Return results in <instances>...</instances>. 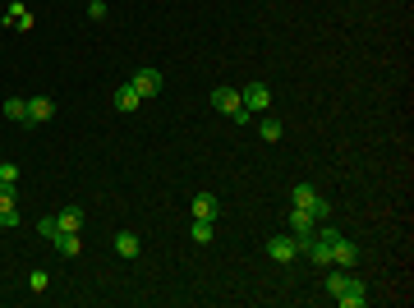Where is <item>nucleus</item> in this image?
Returning <instances> with one entry per match:
<instances>
[{
    "label": "nucleus",
    "instance_id": "nucleus-8",
    "mask_svg": "<svg viewBox=\"0 0 414 308\" xmlns=\"http://www.w3.org/2000/svg\"><path fill=\"white\" fill-rule=\"evenodd\" d=\"M51 115H55V101L51 97H33V101H28V120H23V124H46Z\"/></svg>",
    "mask_w": 414,
    "mask_h": 308
},
{
    "label": "nucleus",
    "instance_id": "nucleus-16",
    "mask_svg": "<svg viewBox=\"0 0 414 308\" xmlns=\"http://www.w3.org/2000/svg\"><path fill=\"white\" fill-rule=\"evenodd\" d=\"M5 115H10L14 124H23V120H28V101H23V97H10V101H5Z\"/></svg>",
    "mask_w": 414,
    "mask_h": 308
},
{
    "label": "nucleus",
    "instance_id": "nucleus-5",
    "mask_svg": "<svg viewBox=\"0 0 414 308\" xmlns=\"http://www.w3.org/2000/svg\"><path fill=\"white\" fill-rule=\"evenodd\" d=\"M240 101H244V110H249V115H253V110L262 115V110L272 106V92H267V83H249V88L240 92Z\"/></svg>",
    "mask_w": 414,
    "mask_h": 308
},
{
    "label": "nucleus",
    "instance_id": "nucleus-2",
    "mask_svg": "<svg viewBox=\"0 0 414 308\" xmlns=\"http://www.w3.org/2000/svg\"><path fill=\"white\" fill-rule=\"evenodd\" d=\"M331 267H359V244L355 240H345V235H336V240H331Z\"/></svg>",
    "mask_w": 414,
    "mask_h": 308
},
{
    "label": "nucleus",
    "instance_id": "nucleus-14",
    "mask_svg": "<svg viewBox=\"0 0 414 308\" xmlns=\"http://www.w3.org/2000/svg\"><path fill=\"white\" fill-rule=\"evenodd\" d=\"M55 226H60V230H78V226H83V207H65L55 217Z\"/></svg>",
    "mask_w": 414,
    "mask_h": 308
},
{
    "label": "nucleus",
    "instance_id": "nucleus-3",
    "mask_svg": "<svg viewBox=\"0 0 414 308\" xmlns=\"http://www.w3.org/2000/svg\"><path fill=\"white\" fill-rule=\"evenodd\" d=\"M267 258H272V263H294V258H299V240H294V235H272V240H267Z\"/></svg>",
    "mask_w": 414,
    "mask_h": 308
},
{
    "label": "nucleus",
    "instance_id": "nucleus-11",
    "mask_svg": "<svg viewBox=\"0 0 414 308\" xmlns=\"http://www.w3.org/2000/svg\"><path fill=\"white\" fill-rule=\"evenodd\" d=\"M143 106V97L134 92V83L124 78V83H115V110H138Z\"/></svg>",
    "mask_w": 414,
    "mask_h": 308
},
{
    "label": "nucleus",
    "instance_id": "nucleus-22",
    "mask_svg": "<svg viewBox=\"0 0 414 308\" xmlns=\"http://www.w3.org/2000/svg\"><path fill=\"white\" fill-rule=\"evenodd\" d=\"M28 286H33V290H37V295H42V290H46V286H51V276H46V272H42V267H37V272H33V276H28Z\"/></svg>",
    "mask_w": 414,
    "mask_h": 308
},
{
    "label": "nucleus",
    "instance_id": "nucleus-23",
    "mask_svg": "<svg viewBox=\"0 0 414 308\" xmlns=\"http://www.w3.org/2000/svg\"><path fill=\"white\" fill-rule=\"evenodd\" d=\"M87 14H92V19H106V0H87Z\"/></svg>",
    "mask_w": 414,
    "mask_h": 308
},
{
    "label": "nucleus",
    "instance_id": "nucleus-17",
    "mask_svg": "<svg viewBox=\"0 0 414 308\" xmlns=\"http://www.w3.org/2000/svg\"><path fill=\"white\" fill-rule=\"evenodd\" d=\"M258 133H262V138H267V143H276V138H281V120H276V115H262Z\"/></svg>",
    "mask_w": 414,
    "mask_h": 308
},
{
    "label": "nucleus",
    "instance_id": "nucleus-13",
    "mask_svg": "<svg viewBox=\"0 0 414 308\" xmlns=\"http://www.w3.org/2000/svg\"><path fill=\"white\" fill-rule=\"evenodd\" d=\"M115 254H120V258H138L143 254V240L134 230H120V235H115Z\"/></svg>",
    "mask_w": 414,
    "mask_h": 308
},
{
    "label": "nucleus",
    "instance_id": "nucleus-12",
    "mask_svg": "<svg viewBox=\"0 0 414 308\" xmlns=\"http://www.w3.org/2000/svg\"><path fill=\"white\" fill-rule=\"evenodd\" d=\"M51 244L60 249V258H78V254H83V244H78V230H60Z\"/></svg>",
    "mask_w": 414,
    "mask_h": 308
},
{
    "label": "nucleus",
    "instance_id": "nucleus-18",
    "mask_svg": "<svg viewBox=\"0 0 414 308\" xmlns=\"http://www.w3.org/2000/svg\"><path fill=\"white\" fill-rule=\"evenodd\" d=\"M189 235H194V244H212V221H198L194 217V230H189Z\"/></svg>",
    "mask_w": 414,
    "mask_h": 308
},
{
    "label": "nucleus",
    "instance_id": "nucleus-10",
    "mask_svg": "<svg viewBox=\"0 0 414 308\" xmlns=\"http://www.w3.org/2000/svg\"><path fill=\"white\" fill-rule=\"evenodd\" d=\"M313 226H317V221L308 217L304 207H294V212H290V235H294V240H299V244H304L308 235H313Z\"/></svg>",
    "mask_w": 414,
    "mask_h": 308
},
{
    "label": "nucleus",
    "instance_id": "nucleus-9",
    "mask_svg": "<svg viewBox=\"0 0 414 308\" xmlns=\"http://www.w3.org/2000/svg\"><path fill=\"white\" fill-rule=\"evenodd\" d=\"M194 217L198 221H217L221 217V198H217V193H198V198H194Z\"/></svg>",
    "mask_w": 414,
    "mask_h": 308
},
{
    "label": "nucleus",
    "instance_id": "nucleus-19",
    "mask_svg": "<svg viewBox=\"0 0 414 308\" xmlns=\"http://www.w3.org/2000/svg\"><path fill=\"white\" fill-rule=\"evenodd\" d=\"M308 217H313L317 226H322V221H331V203H327V198H317L313 207H308Z\"/></svg>",
    "mask_w": 414,
    "mask_h": 308
},
{
    "label": "nucleus",
    "instance_id": "nucleus-20",
    "mask_svg": "<svg viewBox=\"0 0 414 308\" xmlns=\"http://www.w3.org/2000/svg\"><path fill=\"white\" fill-rule=\"evenodd\" d=\"M0 184H19V166L14 161H0Z\"/></svg>",
    "mask_w": 414,
    "mask_h": 308
},
{
    "label": "nucleus",
    "instance_id": "nucleus-21",
    "mask_svg": "<svg viewBox=\"0 0 414 308\" xmlns=\"http://www.w3.org/2000/svg\"><path fill=\"white\" fill-rule=\"evenodd\" d=\"M37 235H46V240H55V235H60V226H55V217H42V221H37Z\"/></svg>",
    "mask_w": 414,
    "mask_h": 308
},
{
    "label": "nucleus",
    "instance_id": "nucleus-4",
    "mask_svg": "<svg viewBox=\"0 0 414 308\" xmlns=\"http://www.w3.org/2000/svg\"><path fill=\"white\" fill-rule=\"evenodd\" d=\"M129 83H134V92H138L143 101L162 92V74H157V69H134V74H129Z\"/></svg>",
    "mask_w": 414,
    "mask_h": 308
},
{
    "label": "nucleus",
    "instance_id": "nucleus-6",
    "mask_svg": "<svg viewBox=\"0 0 414 308\" xmlns=\"http://www.w3.org/2000/svg\"><path fill=\"white\" fill-rule=\"evenodd\" d=\"M336 304L341 308H364V304H369V286H364L359 276H350V286L336 295Z\"/></svg>",
    "mask_w": 414,
    "mask_h": 308
},
{
    "label": "nucleus",
    "instance_id": "nucleus-24",
    "mask_svg": "<svg viewBox=\"0 0 414 308\" xmlns=\"http://www.w3.org/2000/svg\"><path fill=\"white\" fill-rule=\"evenodd\" d=\"M0 230H5V221H0Z\"/></svg>",
    "mask_w": 414,
    "mask_h": 308
},
{
    "label": "nucleus",
    "instance_id": "nucleus-7",
    "mask_svg": "<svg viewBox=\"0 0 414 308\" xmlns=\"http://www.w3.org/2000/svg\"><path fill=\"white\" fill-rule=\"evenodd\" d=\"M5 28H19V33H28V28H33V10H28L23 0H10V5H5Z\"/></svg>",
    "mask_w": 414,
    "mask_h": 308
},
{
    "label": "nucleus",
    "instance_id": "nucleus-15",
    "mask_svg": "<svg viewBox=\"0 0 414 308\" xmlns=\"http://www.w3.org/2000/svg\"><path fill=\"white\" fill-rule=\"evenodd\" d=\"M313 203H317V189L313 184H294V207H313Z\"/></svg>",
    "mask_w": 414,
    "mask_h": 308
},
{
    "label": "nucleus",
    "instance_id": "nucleus-1",
    "mask_svg": "<svg viewBox=\"0 0 414 308\" xmlns=\"http://www.w3.org/2000/svg\"><path fill=\"white\" fill-rule=\"evenodd\" d=\"M212 106H217L221 115H226V120H235V124H244V120H249V110H244L240 92H235V88H226V83H221V88H212Z\"/></svg>",
    "mask_w": 414,
    "mask_h": 308
}]
</instances>
